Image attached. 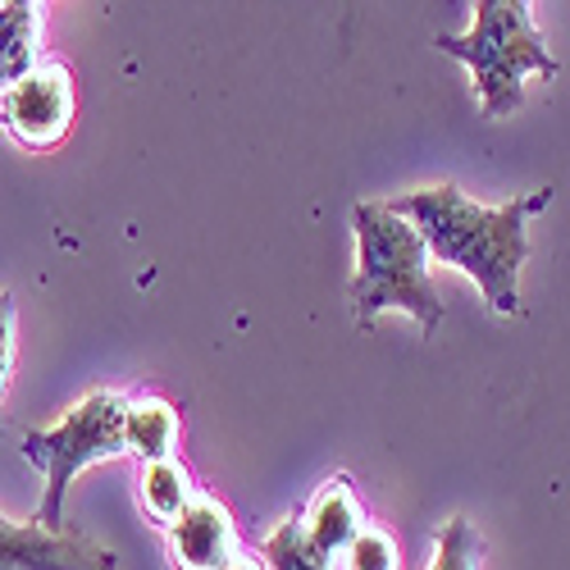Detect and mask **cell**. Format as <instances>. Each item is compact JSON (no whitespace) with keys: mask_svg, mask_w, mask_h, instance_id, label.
<instances>
[{"mask_svg":"<svg viewBox=\"0 0 570 570\" xmlns=\"http://www.w3.org/2000/svg\"><path fill=\"white\" fill-rule=\"evenodd\" d=\"M552 193H530L507 206H480L461 187L439 183L402 193L389 206L415 224L430 247V261L461 269L498 315H520V269L530 261V215H539Z\"/></svg>","mask_w":570,"mask_h":570,"instance_id":"6da1fadb","label":"cell"},{"mask_svg":"<svg viewBox=\"0 0 570 570\" xmlns=\"http://www.w3.org/2000/svg\"><path fill=\"white\" fill-rule=\"evenodd\" d=\"M356 233V278L347 288L356 328H370L384 311L411 315L424 334H439L443 302L430 278V247L389 202H356L352 206Z\"/></svg>","mask_w":570,"mask_h":570,"instance_id":"7a4b0ae2","label":"cell"},{"mask_svg":"<svg viewBox=\"0 0 570 570\" xmlns=\"http://www.w3.org/2000/svg\"><path fill=\"white\" fill-rule=\"evenodd\" d=\"M434 46L461 60L480 87V106L489 119H502L525 101V78H557L561 65L548 51V37L534 28L525 0H480L470 32H439Z\"/></svg>","mask_w":570,"mask_h":570,"instance_id":"3957f363","label":"cell"},{"mask_svg":"<svg viewBox=\"0 0 570 570\" xmlns=\"http://www.w3.org/2000/svg\"><path fill=\"white\" fill-rule=\"evenodd\" d=\"M124 415H128V397L110 393V389H97V393H87L73 411H65V420L51 424V430L23 434L19 452H23L28 465L41 470V480H46L41 511H37L41 530H65L69 484L78 480L87 465L119 461L128 452L124 448Z\"/></svg>","mask_w":570,"mask_h":570,"instance_id":"277c9868","label":"cell"},{"mask_svg":"<svg viewBox=\"0 0 570 570\" xmlns=\"http://www.w3.org/2000/svg\"><path fill=\"white\" fill-rule=\"evenodd\" d=\"M78 115V87L69 65L46 60L10 91H0V124L23 151H51L69 137Z\"/></svg>","mask_w":570,"mask_h":570,"instance_id":"5b68a950","label":"cell"},{"mask_svg":"<svg viewBox=\"0 0 570 570\" xmlns=\"http://www.w3.org/2000/svg\"><path fill=\"white\" fill-rule=\"evenodd\" d=\"M0 570H119V557L87 530H41L0 515Z\"/></svg>","mask_w":570,"mask_h":570,"instance_id":"8992f818","label":"cell"},{"mask_svg":"<svg viewBox=\"0 0 570 570\" xmlns=\"http://www.w3.org/2000/svg\"><path fill=\"white\" fill-rule=\"evenodd\" d=\"M174 570H228L237 561V530L224 502L197 493L174 525H169Z\"/></svg>","mask_w":570,"mask_h":570,"instance_id":"52a82bcc","label":"cell"},{"mask_svg":"<svg viewBox=\"0 0 570 570\" xmlns=\"http://www.w3.org/2000/svg\"><path fill=\"white\" fill-rule=\"evenodd\" d=\"M302 530H306V539H311L328 561L343 557V552L352 548V539L365 530V507L356 502L352 484H347V480H328V484L311 498V507H306V515H302Z\"/></svg>","mask_w":570,"mask_h":570,"instance_id":"ba28073f","label":"cell"},{"mask_svg":"<svg viewBox=\"0 0 570 570\" xmlns=\"http://www.w3.org/2000/svg\"><path fill=\"white\" fill-rule=\"evenodd\" d=\"M178 411L165 402V397H137L128 402V415H124V448L132 456H141V465H156V461H174V448H178Z\"/></svg>","mask_w":570,"mask_h":570,"instance_id":"9c48e42d","label":"cell"},{"mask_svg":"<svg viewBox=\"0 0 570 570\" xmlns=\"http://www.w3.org/2000/svg\"><path fill=\"white\" fill-rule=\"evenodd\" d=\"M41 51V14L28 0H6L0 6V91H10L19 78L37 69Z\"/></svg>","mask_w":570,"mask_h":570,"instance_id":"30bf717a","label":"cell"},{"mask_svg":"<svg viewBox=\"0 0 570 570\" xmlns=\"http://www.w3.org/2000/svg\"><path fill=\"white\" fill-rule=\"evenodd\" d=\"M197 489H193V474H187L178 461H156L141 470V507H147L160 525H174V520L193 507Z\"/></svg>","mask_w":570,"mask_h":570,"instance_id":"8fae6325","label":"cell"},{"mask_svg":"<svg viewBox=\"0 0 570 570\" xmlns=\"http://www.w3.org/2000/svg\"><path fill=\"white\" fill-rule=\"evenodd\" d=\"M261 561L265 570H334V561L306 539L302 520H278L261 543Z\"/></svg>","mask_w":570,"mask_h":570,"instance_id":"7c38bea8","label":"cell"},{"mask_svg":"<svg viewBox=\"0 0 570 570\" xmlns=\"http://www.w3.org/2000/svg\"><path fill=\"white\" fill-rule=\"evenodd\" d=\"M430 570H484V539L465 515L443 520Z\"/></svg>","mask_w":570,"mask_h":570,"instance_id":"4fadbf2b","label":"cell"},{"mask_svg":"<svg viewBox=\"0 0 570 570\" xmlns=\"http://www.w3.org/2000/svg\"><path fill=\"white\" fill-rule=\"evenodd\" d=\"M343 557H347V570H402L397 539L389 530H379V525H365Z\"/></svg>","mask_w":570,"mask_h":570,"instance_id":"5bb4252c","label":"cell"},{"mask_svg":"<svg viewBox=\"0 0 570 570\" xmlns=\"http://www.w3.org/2000/svg\"><path fill=\"white\" fill-rule=\"evenodd\" d=\"M14 328H19L14 293H0V406H6V393H10V374H14V356H19ZM0 430H6V420H0Z\"/></svg>","mask_w":570,"mask_h":570,"instance_id":"9a60e30c","label":"cell"},{"mask_svg":"<svg viewBox=\"0 0 570 570\" xmlns=\"http://www.w3.org/2000/svg\"><path fill=\"white\" fill-rule=\"evenodd\" d=\"M228 570H265V561H252V557H237Z\"/></svg>","mask_w":570,"mask_h":570,"instance_id":"2e32d148","label":"cell"}]
</instances>
